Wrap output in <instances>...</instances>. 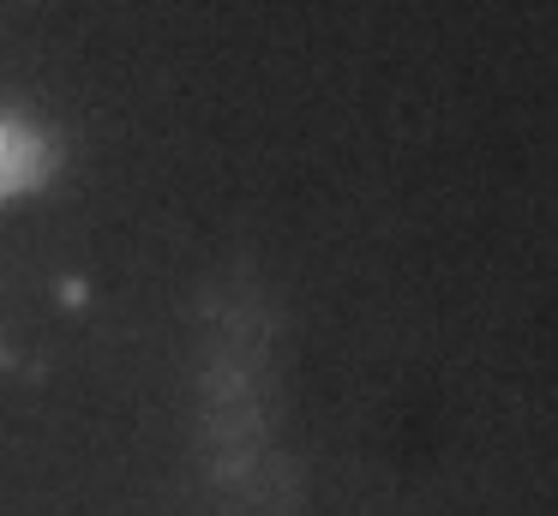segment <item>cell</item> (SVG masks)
I'll list each match as a JSON object with an SVG mask.
<instances>
[{"label":"cell","mask_w":558,"mask_h":516,"mask_svg":"<svg viewBox=\"0 0 558 516\" xmlns=\"http://www.w3.org/2000/svg\"><path fill=\"white\" fill-rule=\"evenodd\" d=\"M54 168V151L37 127L25 120L0 115V199H13V192H31L43 175Z\"/></svg>","instance_id":"6da1fadb"}]
</instances>
